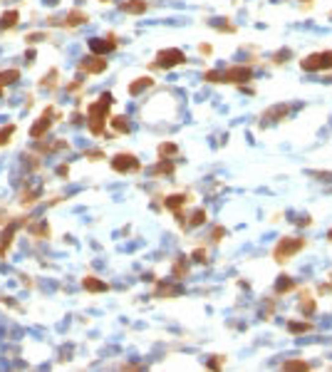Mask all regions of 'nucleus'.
I'll list each match as a JSON object with an SVG mask.
<instances>
[{
  "label": "nucleus",
  "instance_id": "f257e3e1",
  "mask_svg": "<svg viewBox=\"0 0 332 372\" xmlns=\"http://www.w3.org/2000/svg\"><path fill=\"white\" fill-rule=\"evenodd\" d=\"M112 102H114L112 94H102L97 102L89 104L87 114H89V132L92 134H102L104 132V119H107V112H109Z\"/></svg>",
  "mask_w": 332,
  "mask_h": 372
},
{
  "label": "nucleus",
  "instance_id": "f03ea898",
  "mask_svg": "<svg viewBox=\"0 0 332 372\" xmlns=\"http://www.w3.org/2000/svg\"><path fill=\"white\" fill-rule=\"evenodd\" d=\"M303 246H305L303 238H283V241L275 246L273 256H275V261H288L290 256H295L298 251H303Z\"/></svg>",
  "mask_w": 332,
  "mask_h": 372
},
{
  "label": "nucleus",
  "instance_id": "7ed1b4c3",
  "mask_svg": "<svg viewBox=\"0 0 332 372\" xmlns=\"http://www.w3.org/2000/svg\"><path fill=\"white\" fill-rule=\"evenodd\" d=\"M300 65H303V70H308V72L330 70V67H332V50H328V52H315V55L305 57Z\"/></svg>",
  "mask_w": 332,
  "mask_h": 372
},
{
  "label": "nucleus",
  "instance_id": "20e7f679",
  "mask_svg": "<svg viewBox=\"0 0 332 372\" xmlns=\"http://www.w3.org/2000/svg\"><path fill=\"white\" fill-rule=\"evenodd\" d=\"M112 169L119 172V174H134V172L142 169V164H139V159L134 154H117L112 159Z\"/></svg>",
  "mask_w": 332,
  "mask_h": 372
},
{
  "label": "nucleus",
  "instance_id": "39448f33",
  "mask_svg": "<svg viewBox=\"0 0 332 372\" xmlns=\"http://www.w3.org/2000/svg\"><path fill=\"white\" fill-rule=\"evenodd\" d=\"M253 77V70L246 67V65H238V67H228L221 72V82H233V85H243Z\"/></svg>",
  "mask_w": 332,
  "mask_h": 372
},
{
  "label": "nucleus",
  "instance_id": "423d86ee",
  "mask_svg": "<svg viewBox=\"0 0 332 372\" xmlns=\"http://www.w3.org/2000/svg\"><path fill=\"white\" fill-rule=\"evenodd\" d=\"M186 57H183V52L181 50H176V47H171V50H162L159 55H157V67H162V70H171V67H176V65H181Z\"/></svg>",
  "mask_w": 332,
  "mask_h": 372
},
{
  "label": "nucleus",
  "instance_id": "0eeeda50",
  "mask_svg": "<svg viewBox=\"0 0 332 372\" xmlns=\"http://www.w3.org/2000/svg\"><path fill=\"white\" fill-rule=\"evenodd\" d=\"M52 117H55V109H52V107H47V109L42 112V117L37 119V124H35L32 129H30V137L40 139V137H42V134H45V132H47V129L52 127V122H55Z\"/></svg>",
  "mask_w": 332,
  "mask_h": 372
},
{
  "label": "nucleus",
  "instance_id": "6e6552de",
  "mask_svg": "<svg viewBox=\"0 0 332 372\" xmlns=\"http://www.w3.org/2000/svg\"><path fill=\"white\" fill-rule=\"evenodd\" d=\"M117 47V37L114 35H109V37H94V40H89V50L94 52V55H107V52H112Z\"/></svg>",
  "mask_w": 332,
  "mask_h": 372
},
{
  "label": "nucleus",
  "instance_id": "1a4fd4ad",
  "mask_svg": "<svg viewBox=\"0 0 332 372\" xmlns=\"http://www.w3.org/2000/svg\"><path fill=\"white\" fill-rule=\"evenodd\" d=\"M82 70H87L89 75H99V72H104L107 70V60H87V62H82Z\"/></svg>",
  "mask_w": 332,
  "mask_h": 372
},
{
  "label": "nucleus",
  "instance_id": "9d476101",
  "mask_svg": "<svg viewBox=\"0 0 332 372\" xmlns=\"http://www.w3.org/2000/svg\"><path fill=\"white\" fill-rule=\"evenodd\" d=\"M82 285H84L87 290H92V293H104V290H107V283L99 280V278H94V276H87V278L82 280Z\"/></svg>",
  "mask_w": 332,
  "mask_h": 372
},
{
  "label": "nucleus",
  "instance_id": "9b49d317",
  "mask_svg": "<svg viewBox=\"0 0 332 372\" xmlns=\"http://www.w3.org/2000/svg\"><path fill=\"white\" fill-rule=\"evenodd\" d=\"M152 85H154V80H152V77H139L137 82H132V85H129V94H139V92L149 90Z\"/></svg>",
  "mask_w": 332,
  "mask_h": 372
},
{
  "label": "nucleus",
  "instance_id": "f8f14e48",
  "mask_svg": "<svg viewBox=\"0 0 332 372\" xmlns=\"http://www.w3.org/2000/svg\"><path fill=\"white\" fill-rule=\"evenodd\" d=\"M188 198H191V196H186V193L168 196V198H166V208H171V211H176V213H178V208H181L183 203H188Z\"/></svg>",
  "mask_w": 332,
  "mask_h": 372
},
{
  "label": "nucleus",
  "instance_id": "ddd939ff",
  "mask_svg": "<svg viewBox=\"0 0 332 372\" xmlns=\"http://www.w3.org/2000/svg\"><path fill=\"white\" fill-rule=\"evenodd\" d=\"M17 20H20V12H17V10H7V12H2V17H0V30H5V27H15Z\"/></svg>",
  "mask_w": 332,
  "mask_h": 372
},
{
  "label": "nucleus",
  "instance_id": "4468645a",
  "mask_svg": "<svg viewBox=\"0 0 332 372\" xmlns=\"http://www.w3.org/2000/svg\"><path fill=\"white\" fill-rule=\"evenodd\" d=\"M122 7L132 15H142V12H147V0H127Z\"/></svg>",
  "mask_w": 332,
  "mask_h": 372
},
{
  "label": "nucleus",
  "instance_id": "2eb2a0df",
  "mask_svg": "<svg viewBox=\"0 0 332 372\" xmlns=\"http://www.w3.org/2000/svg\"><path fill=\"white\" fill-rule=\"evenodd\" d=\"M293 288H295V280L288 278V276H280V278L275 280V293H288V290H293Z\"/></svg>",
  "mask_w": 332,
  "mask_h": 372
},
{
  "label": "nucleus",
  "instance_id": "dca6fc26",
  "mask_svg": "<svg viewBox=\"0 0 332 372\" xmlns=\"http://www.w3.org/2000/svg\"><path fill=\"white\" fill-rule=\"evenodd\" d=\"M84 20H87V15H84L82 10H72V12H67V17H65V25L75 27V25H80V22H84Z\"/></svg>",
  "mask_w": 332,
  "mask_h": 372
},
{
  "label": "nucleus",
  "instance_id": "f3484780",
  "mask_svg": "<svg viewBox=\"0 0 332 372\" xmlns=\"http://www.w3.org/2000/svg\"><path fill=\"white\" fill-rule=\"evenodd\" d=\"M17 80H20V72H17V70H5V72H0V87L12 85V82H17Z\"/></svg>",
  "mask_w": 332,
  "mask_h": 372
},
{
  "label": "nucleus",
  "instance_id": "a211bd4d",
  "mask_svg": "<svg viewBox=\"0 0 332 372\" xmlns=\"http://www.w3.org/2000/svg\"><path fill=\"white\" fill-rule=\"evenodd\" d=\"M288 112H290V107H285V104H278V107L268 109V112L263 114V119H275V117H285Z\"/></svg>",
  "mask_w": 332,
  "mask_h": 372
},
{
  "label": "nucleus",
  "instance_id": "6ab92c4d",
  "mask_svg": "<svg viewBox=\"0 0 332 372\" xmlns=\"http://www.w3.org/2000/svg\"><path fill=\"white\" fill-rule=\"evenodd\" d=\"M112 127H114V132H122V134H127L132 129L129 122H127V117H112Z\"/></svg>",
  "mask_w": 332,
  "mask_h": 372
},
{
  "label": "nucleus",
  "instance_id": "aec40b11",
  "mask_svg": "<svg viewBox=\"0 0 332 372\" xmlns=\"http://www.w3.org/2000/svg\"><path fill=\"white\" fill-rule=\"evenodd\" d=\"M300 310H303L305 315H313V313H315V300H313V295H303V300H300Z\"/></svg>",
  "mask_w": 332,
  "mask_h": 372
},
{
  "label": "nucleus",
  "instance_id": "412c9836",
  "mask_svg": "<svg viewBox=\"0 0 332 372\" xmlns=\"http://www.w3.org/2000/svg\"><path fill=\"white\" fill-rule=\"evenodd\" d=\"M203 221H206V211H203V208H198V211H193V213H191V218H188V223H186V226H191V228H193V226H201Z\"/></svg>",
  "mask_w": 332,
  "mask_h": 372
},
{
  "label": "nucleus",
  "instance_id": "4be33fe9",
  "mask_svg": "<svg viewBox=\"0 0 332 372\" xmlns=\"http://www.w3.org/2000/svg\"><path fill=\"white\" fill-rule=\"evenodd\" d=\"M30 233H32V236H40V238H50V226H47V223L30 226Z\"/></svg>",
  "mask_w": 332,
  "mask_h": 372
},
{
  "label": "nucleus",
  "instance_id": "5701e85b",
  "mask_svg": "<svg viewBox=\"0 0 332 372\" xmlns=\"http://www.w3.org/2000/svg\"><path fill=\"white\" fill-rule=\"evenodd\" d=\"M154 174H171L173 172V162H168V159H162L154 169H152Z\"/></svg>",
  "mask_w": 332,
  "mask_h": 372
},
{
  "label": "nucleus",
  "instance_id": "b1692460",
  "mask_svg": "<svg viewBox=\"0 0 332 372\" xmlns=\"http://www.w3.org/2000/svg\"><path fill=\"white\" fill-rule=\"evenodd\" d=\"M15 134V124H7V127H2L0 129V147H5L7 142H10V137Z\"/></svg>",
  "mask_w": 332,
  "mask_h": 372
},
{
  "label": "nucleus",
  "instance_id": "393cba45",
  "mask_svg": "<svg viewBox=\"0 0 332 372\" xmlns=\"http://www.w3.org/2000/svg\"><path fill=\"white\" fill-rule=\"evenodd\" d=\"M55 77H57V72L52 70L50 75H45V77H42V82H40V87H47V90H52V87L57 85V80H55Z\"/></svg>",
  "mask_w": 332,
  "mask_h": 372
},
{
  "label": "nucleus",
  "instance_id": "a878e982",
  "mask_svg": "<svg viewBox=\"0 0 332 372\" xmlns=\"http://www.w3.org/2000/svg\"><path fill=\"white\" fill-rule=\"evenodd\" d=\"M310 328H313L310 323H290V325H288L290 333H305V330H310Z\"/></svg>",
  "mask_w": 332,
  "mask_h": 372
},
{
  "label": "nucleus",
  "instance_id": "bb28decb",
  "mask_svg": "<svg viewBox=\"0 0 332 372\" xmlns=\"http://www.w3.org/2000/svg\"><path fill=\"white\" fill-rule=\"evenodd\" d=\"M171 154H176V144L168 142V144H162V147H159V157H162V159H164V157H171Z\"/></svg>",
  "mask_w": 332,
  "mask_h": 372
},
{
  "label": "nucleus",
  "instance_id": "cd10ccee",
  "mask_svg": "<svg viewBox=\"0 0 332 372\" xmlns=\"http://www.w3.org/2000/svg\"><path fill=\"white\" fill-rule=\"evenodd\" d=\"M191 256H193V261H198V263H206V261H208V251H206V248H196Z\"/></svg>",
  "mask_w": 332,
  "mask_h": 372
},
{
  "label": "nucleus",
  "instance_id": "c85d7f7f",
  "mask_svg": "<svg viewBox=\"0 0 332 372\" xmlns=\"http://www.w3.org/2000/svg\"><path fill=\"white\" fill-rule=\"evenodd\" d=\"M285 370H308V363H300V360H290V363H285Z\"/></svg>",
  "mask_w": 332,
  "mask_h": 372
},
{
  "label": "nucleus",
  "instance_id": "c756f323",
  "mask_svg": "<svg viewBox=\"0 0 332 372\" xmlns=\"http://www.w3.org/2000/svg\"><path fill=\"white\" fill-rule=\"evenodd\" d=\"M223 236H226V228H223V226H216V228H213V241H221Z\"/></svg>",
  "mask_w": 332,
  "mask_h": 372
},
{
  "label": "nucleus",
  "instance_id": "7c9ffc66",
  "mask_svg": "<svg viewBox=\"0 0 332 372\" xmlns=\"http://www.w3.org/2000/svg\"><path fill=\"white\" fill-rule=\"evenodd\" d=\"M159 293H166V295H173V293H178V288H173V285H162V288H159Z\"/></svg>",
  "mask_w": 332,
  "mask_h": 372
},
{
  "label": "nucleus",
  "instance_id": "2f4dec72",
  "mask_svg": "<svg viewBox=\"0 0 332 372\" xmlns=\"http://www.w3.org/2000/svg\"><path fill=\"white\" fill-rule=\"evenodd\" d=\"M40 40H45L42 32H32V35H27V42H40Z\"/></svg>",
  "mask_w": 332,
  "mask_h": 372
},
{
  "label": "nucleus",
  "instance_id": "473e14b6",
  "mask_svg": "<svg viewBox=\"0 0 332 372\" xmlns=\"http://www.w3.org/2000/svg\"><path fill=\"white\" fill-rule=\"evenodd\" d=\"M173 276H176V278L183 276V263H176V266H173Z\"/></svg>",
  "mask_w": 332,
  "mask_h": 372
},
{
  "label": "nucleus",
  "instance_id": "72a5a7b5",
  "mask_svg": "<svg viewBox=\"0 0 332 372\" xmlns=\"http://www.w3.org/2000/svg\"><path fill=\"white\" fill-rule=\"evenodd\" d=\"M102 157H104L102 152H87V159H94V162H97V159H102Z\"/></svg>",
  "mask_w": 332,
  "mask_h": 372
},
{
  "label": "nucleus",
  "instance_id": "f704fd0d",
  "mask_svg": "<svg viewBox=\"0 0 332 372\" xmlns=\"http://www.w3.org/2000/svg\"><path fill=\"white\" fill-rule=\"evenodd\" d=\"M328 236H330V238H332V228H330V233H328Z\"/></svg>",
  "mask_w": 332,
  "mask_h": 372
},
{
  "label": "nucleus",
  "instance_id": "c9c22d12",
  "mask_svg": "<svg viewBox=\"0 0 332 372\" xmlns=\"http://www.w3.org/2000/svg\"><path fill=\"white\" fill-rule=\"evenodd\" d=\"M0 94H2V87H0Z\"/></svg>",
  "mask_w": 332,
  "mask_h": 372
}]
</instances>
